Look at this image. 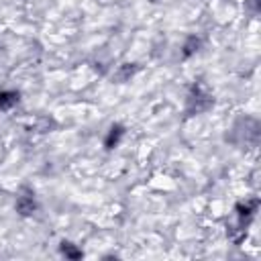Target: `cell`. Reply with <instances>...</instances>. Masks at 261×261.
Returning <instances> with one entry per match:
<instances>
[{"label":"cell","instance_id":"obj_1","mask_svg":"<svg viewBox=\"0 0 261 261\" xmlns=\"http://www.w3.org/2000/svg\"><path fill=\"white\" fill-rule=\"evenodd\" d=\"M261 139V122L255 114H239L226 128V141L239 149H255Z\"/></svg>","mask_w":261,"mask_h":261},{"label":"cell","instance_id":"obj_2","mask_svg":"<svg viewBox=\"0 0 261 261\" xmlns=\"http://www.w3.org/2000/svg\"><path fill=\"white\" fill-rule=\"evenodd\" d=\"M216 104V96L210 90V86L202 80H194L184 96V114L188 118H196V116H204L208 114Z\"/></svg>","mask_w":261,"mask_h":261},{"label":"cell","instance_id":"obj_3","mask_svg":"<svg viewBox=\"0 0 261 261\" xmlns=\"http://www.w3.org/2000/svg\"><path fill=\"white\" fill-rule=\"evenodd\" d=\"M12 208H14V212L20 218H33V216H37V212L41 210V200H39L37 190L33 186H29V184H22L16 190V194H14Z\"/></svg>","mask_w":261,"mask_h":261},{"label":"cell","instance_id":"obj_4","mask_svg":"<svg viewBox=\"0 0 261 261\" xmlns=\"http://www.w3.org/2000/svg\"><path fill=\"white\" fill-rule=\"evenodd\" d=\"M259 206H261V200H259V196H255V194L237 200L234 206H232L234 224L241 226V228H249V226L255 222V218H257Z\"/></svg>","mask_w":261,"mask_h":261},{"label":"cell","instance_id":"obj_5","mask_svg":"<svg viewBox=\"0 0 261 261\" xmlns=\"http://www.w3.org/2000/svg\"><path fill=\"white\" fill-rule=\"evenodd\" d=\"M126 133H128V128H126L124 122H120V120L110 122V124L104 128V135H102V149H104L106 153L116 151V149L124 143Z\"/></svg>","mask_w":261,"mask_h":261},{"label":"cell","instance_id":"obj_6","mask_svg":"<svg viewBox=\"0 0 261 261\" xmlns=\"http://www.w3.org/2000/svg\"><path fill=\"white\" fill-rule=\"evenodd\" d=\"M22 102V92L12 86H2L0 88V112L10 114L14 112Z\"/></svg>","mask_w":261,"mask_h":261},{"label":"cell","instance_id":"obj_7","mask_svg":"<svg viewBox=\"0 0 261 261\" xmlns=\"http://www.w3.org/2000/svg\"><path fill=\"white\" fill-rule=\"evenodd\" d=\"M202 49H204V39H202V35L192 33V35H188V37L181 41V45H179V59L188 61V59L196 57Z\"/></svg>","mask_w":261,"mask_h":261},{"label":"cell","instance_id":"obj_8","mask_svg":"<svg viewBox=\"0 0 261 261\" xmlns=\"http://www.w3.org/2000/svg\"><path fill=\"white\" fill-rule=\"evenodd\" d=\"M57 251H59V255H61L63 259H67V261H80V259L86 257L82 245H77V243L71 241V239H61L59 245H57Z\"/></svg>","mask_w":261,"mask_h":261},{"label":"cell","instance_id":"obj_9","mask_svg":"<svg viewBox=\"0 0 261 261\" xmlns=\"http://www.w3.org/2000/svg\"><path fill=\"white\" fill-rule=\"evenodd\" d=\"M139 73V63L135 61H124L120 65H116L114 73H112V82L114 84H128L130 80H135V75Z\"/></svg>","mask_w":261,"mask_h":261},{"label":"cell","instance_id":"obj_10","mask_svg":"<svg viewBox=\"0 0 261 261\" xmlns=\"http://www.w3.org/2000/svg\"><path fill=\"white\" fill-rule=\"evenodd\" d=\"M247 232H249V228H241V226H237V224H230V226L226 228V237H228V241H230L232 245H241V243L247 239Z\"/></svg>","mask_w":261,"mask_h":261},{"label":"cell","instance_id":"obj_11","mask_svg":"<svg viewBox=\"0 0 261 261\" xmlns=\"http://www.w3.org/2000/svg\"><path fill=\"white\" fill-rule=\"evenodd\" d=\"M261 10V0H245V12L251 16H257Z\"/></svg>","mask_w":261,"mask_h":261}]
</instances>
